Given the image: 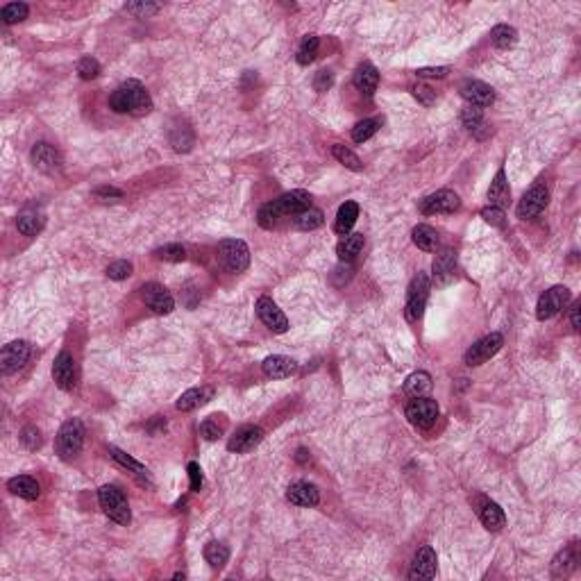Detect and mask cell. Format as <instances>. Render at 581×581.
I'll use <instances>...</instances> for the list:
<instances>
[{
	"mask_svg": "<svg viewBox=\"0 0 581 581\" xmlns=\"http://www.w3.org/2000/svg\"><path fill=\"white\" fill-rule=\"evenodd\" d=\"M311 207V195L307 191H289V193H284L280 195L277 200L273 202H268L264 204V207L259 209V225L264 227V230H273V227L280 223L282 218H293V216H298L302 209H307Z\"/></svg>",
	"mask_w": 581,
	"mask_h": 581,
	"instance_id": "1",
	"label": "cell"
},
{
	"mask_svg": "<svg viewBox=\"0 0 581 581\" xmlns=\"http://www.w3.org/2000/svg\"><path fill=\"white\" fill-rule=\"evenodd\" d=\"M109 107L116 114L145 116L152 109V98L138 80H127L109 96Z\"/></svg>",
	"mask_w": 581,
	"mask_h": 581,
	"instance_id": "2",
	"label": "cell"
},
{
	"mask_svg": "<svg viewBox=\"0 0 581 581\" xmlns=\"http://www.w3.org/2000/svg\"><path fill=\"white\" fill-rule=\"evenodd\" d=\"M82 445H84V424H82L80 418H69L60 427V431H57V438H55L57 454H60L64 461L75 459Z\"/></svg>",
	"mask_w": 581,
	"mask_h": 581,
	"instance_id": "3",
	"label": "cell"
},
{
	"mask_svg": "<svg viewBox=\"0 0 581 581\" xmlns=\"http://www.w3.org/2000/svg\"><path fill=\"white\" fill-rule=\"evenodd\" d=\"M98 502H100L102 511L107 513L109 520H114L116 525H129L132 511H129V504L118 486H111V484L102 486L98 490Z\"/></svg>",
	"mask_w": 581,
	"mask_h": 581,
	"instance_id": "4",
	"label": "cell"
},
{
	"mask_svg": "<svg viewBox=\"0 0 581 581\" xmlns=\"http://www.w3.org/2000/svg\"><path fill=\"white\" fill-rule=\"evenodd\" d=\"M427 298H429V277L427 273H418L409 284V293H406V305H404V316L409 323L420 321L424 314V307H427Z\"/></svg>",
	"mask_w": 581,
	"mask_h": 581,
	"instance_id": "5",
	"label": "cell"
},
{
	"mask_svg": "<svg viewBox=\"0 0 581 581\" xmlns=\"http://www.w3.org/2000/svg\"><path fill=\"white\" fill-rule=\"evenodd\" d=\"M218 257L232 273H243L250 266V248L241 239H225L218 243Z\"/></svg>",
	"mask_w": 581,
	"mask_h": 581,
	"instance_id": "6",
	"label": "cell"
},
{
	"mask_svg": "<svg viewBox=\"0 0 581 581\" xmlns=\"http://www.w3.org/2000/svg\"><path fill=\"white\" fill-rule=\"evenodd\" d=\"M570 302V289L568 286H552L545 293H541L536 305V318L538 321H550L561 309H566Z\"/></svg>",
	"mask_w": 581,
	"mask_h": 581,
	"instance_id": "7",
	"label": "cell"
},
{
	"mask_svg": "<svg viewBox=\"0 0 581 581\" xmlns=\"http://www.w3.org/2000/svg\"><path fill=\"white\" fill-rule=\"evenodd\" d=\"M502 346H504L502 334L493 332V334H488V337L479 339L477 343H472V346L465 350L463 361H465V366H481V364H486L490 357H495L497 352L502 350Z\"/></svg>",
	"mask_w": 581,
	"mask_h": 581,
	"instance_id": "8",
	"label": "cell"
},
{
	"mask_svg": "<svg viewBox=\"0 0 581 581\" xmlns=\"http://www.w3.org/2000/svg\"><path fill=\"white\" fill-rule=\"evenodd\" d=\"M406 418L413 427L418 429H429L433 427V422L438 418V404L431 397H413L406 404Z\"/></svg>",
	"mask_w": 581,
	"mask_h": 581,
	"instance_id": "9",
	"label": "cell"
},
{
	"mask_svg": "<svg viewBox=\"0 0 581 581\" xmlns=\"http://www.w3.org/2000/svg\"><path fill=\"white\" fill-rule=\"evenodd\" d=\"M53 379L62 391H75L78 379H80V370L73 355L69 352H60L53 364Z\"/></svg>",
	"mask_w": 581,
	"mask_h": 581,
	"instance_id": "10",
	"label": "cell"
},
{
	"mask_svg": "<svg viewBox=\"0 0 581 581\" xmlns=\"http://www.w3.org/2000/svg\"><path fill=\"white\" fill-rule=\"evenodd\" d=\"M547 202H550V191H547L545 184H536L531 186V189L522 195V200L518 202V218L522 220H531L536 216H541V211L547 207Z\"/></svg>",
	"mask_w": 581,
	"mask_h": 581,
	"instance_id": "11",
	"label": "cell"
},
{
	"mask_svg": "<svg viewBox=\"0 0 581 581\" xmlns=\"http://www.w3.org/2000/svg\"><path fill=\"white\" fill-rule=\"evenodd\" d=\"M459 209H461V198L449 189H440L420 200L422 214H454Z\"/></svg>",
	"mask_w": 581,
	"mask_h": 581,
	"instance_id": "12",
	"label": "cell"
},
{
	"mask_svg": "<svg viewBox=\"0 0 581 581\" xmlns=\"http://www.w3.org/2000/svg\"><path fill=\"white\" fill-rule=\"evenodd\" d=\"M30 352H32V348H30L28 341L7 343V346L3 348V352H0V370H3L5 375H12L16 370H21V368L28 364Z\"/></svg>",
	"mask_w": 581,
	"mask_h": 581,
	"instance_id": "13",
	"label": "cell"
},
{
	"mask_svg": "<svg viewBox=\"0 0 581 581\" xmlns=\"http://www.w3.org/2000/svg\"><path fill=\"white\" fill-rule=\"evenodd\" d=\"M30 157H32V163H35V168L46 175H57V173H62V168H64L62 154L46 141L37 143L35 148H32Z\"/></svg>",
	"mask_w": 581,
	"mask_h": 581,
	"instance_id": "14",
	"label": "cell"
},
{
	"mask_svg": "<svg viewBox=\"0 0 581 581\" xmlns=\"http://www.w3.org/2000/svg\"><path fill=\"white\" fill-rule=\"evenodd\" d=\"M141 298L145 302V307L152 309L154 314H170V311L175 309V300L173 296L168 293V289H163L161 284L157 282H148V284H143V289H141Z\"/></svg>",
	"mask_w": 581,
	"mask_h": 581,
	"instance_id": "15",
	"label": "cell"
},
{
	"mask_svg": "<svg viewBox=\"0 0 581 581\" xmlns=\"http://www.w3.org/2000/svg\"><path fill=\"white\" fill-rule=\"evenodd\" d=\"M257 316H259V321L275 334H284L289 330V318L284 316V311L277 307L271 298L264 296L257 300Z\"/></svg>",
	"mask_w": 581,
	"mask_h": 581,
	"instance_id": "16",
	"label": "cell"
},
{
	"mask_svg": "<svg viewBox=\"0 0 581 581\" xmlns=\"http://www.w3.org/2000/svg\"><path fill=\"white\" fill-rule=\"evenodd\" d=\"M461 96L468 105H474V107H490L495 102V91L493 87H488L486 82L479 80H465L461 84Z\"/></svg>",
	"mask_w": 581,
	"mask_h": 581,
	"instance_id": "17",
	"label": "cell"
},
{
	"mask_svg": "<svg viewBox=\"0 0 581 581\" xmlns=\"http://www.w3.org/2000/svg\"><path fill=\"white\" fill-rule=\"evenodd\" d=\"M436 577V552L429 545L420 547L413 556L411 570H409V579H433Z\"/></svg>",
	"mask_w": 581,
	"mask_h": 581,
	"instance_id": "18",
	"label": "cell"
},
{
	"mask_svg": "<svg viewBox=\"0 0 581 581\" xmlns=\"http://www.w3.org/2000/svg\"><path fill=\"white\" fill-rule=\"evenodd\" d=\"M477 513H479V520L481 525H484L488 531H500L506 525V515L500 509V504L488 500V497H477Z\"/></svg>",
	"mask_w": 581,
	"mask_h": 581,
	"instance_id": "19",
	"label": "cell"
},
{
	"mask_svg": "<svg viewBox=\"0 0 581 581\" xmlns=\"http://www.w3.org/2000/svg\"><path fill=\"white\" fill-rule=\"evenodd\" d=\"M261 438H264V431H261L259 427H255V424H248V427H241L230 438L227 449H230V452H236V454L252 452V449L261 443Z\"/></svg>",
	"mask_w": 581,
	"mask_h": 581,
	"instance_id": "20",
	"label": "cell"
},
{
	"mask_svg": "<svg viewBox=\"0 0 581 581\" xmlns=\"http://www.w3.org/2000/svg\"><path fill=\"white\" fill-rule=\"evenodd\" d=\"M261 370H264L266 377H271V379H286V377H291V375H296L298 361L291 357H284V355H273V357L264 359Z\"/></svg>",
	"mask_w": 581,
	"mask_h": 581,
	"instance_id": "21",
	"label": "cell"
},
{
	"mask_svg": "<svg viewBox=\"0 0 581 581\" xmlns=\"http://www.w3.org/2000/svg\"><path fill=\"white\" fill-rule=\"evenodd\" d=\"M286 500L296 506L309 509V506H316L321 502V490H318V486L309 484V481H296V484H291L289 490H286Z\"/></svg>",
	"mask_w": 581,
	"mask_h": 581,
	"instance_id": "22",
	"label": "cell"
},
{
	"mask_svg": "<svg viewBox=\"0 0 581 581\" xmlns=\"http://www.w3.org/2000/svg\"><path fill=\"white\" fill-rule=\"evenodd\" d=\"M352 82H355V87H357L364 96H373L375 91H377L379 73H377V69H375L370 62H364V64H359V66H357Z\"/></svg>",
	"mask_w": 581,
	"mask_h": 581,
	"instance_id": "23",
	"label": "cell"
},
{
	"mask_svg": "<svg viewBox=\"0 0 581 581\" xmlns=\"http://www.w3.org/2000/svg\"><path fill=\"white\" fill-rule=\"evenodd\" d=\"M509 195H511L509 179H506V170H504V166H502V168L495 173L493 182H490V189H488V204H490V207H500V209H504L506 204H509Z\"/></svg>",
	"mask_w": 581,
	"mask_h": 581,
	"instance_id": "24",
	"label": "cell"
},
{
	"mask_svg": "<svg viewBox=\"0 0 581 581\" xmlns=\"http://www.w3.org/2000/svg\"><path fill=\"white\" fill-rule=\"evenodd\" d=\"M211 397H214V388H211V386L189 388L186 393H182V395H179V400H177L175 406L179 409V411H193V409L207 404Z\"/></svg>",
	"mask_w": 581,
	"mask_h": 581,
	"instance_id": "25",
	"label": "cell"
},
{
	"mask_svg": "<svg viewBox=\"0 0 581 581\" xmlns=\"http://www.w3.org/2000/svg\"><path fill=\"white\" fill-rule=\"evenodd\" d=\"M359 218V204L357 202H343L339 207V214H337V223H334V232L341 234V236H348L352 232V227H355Z\"/></svg>",
	"mask_w": 581,
	"mask_h": 581,
	"instance_id": "26",
	"label": "cell"
},
{
	"mask_svg": "<svg viewBox=\"0 0 581 581\" xmlns=\"http://www.w3.org/2000/svg\"><path fill=\"white\" fill-rule=\"evenodd\" d=\"M7 488H10V493L19 495V497H23V500H28V502L37 500L39 493H41L39 481L32 479V477H28V474H21V477H12L10 481H7Z\"/></svg>",
	"mask_w": 581,
	"mask_h": 581,
	"instance_id": "27",
	"label": "cell"
},
{
	"mask_svg": "<svg viewBox=\"0 0 581 581\" xmlns=\"http://www.w3.org/2000/svg\"><path fill=\"white\" fill-rule=\"evenodd\" d=\"M44 225H46V218L41 211L37 209H23L19 218H16V227H19V232L21 234H26V236H35L39 234L41 230H44Z\"/></svg>",
	"mask_w": 581,
	"mask_h": 581,
	"instance_id": "28",
	"label": "cell"
},
{
	"mask_svg": "<svg viewBox=\"0 0 581 581\" xmlns=\"http://www.w3.org/2000/svg\"><path fill=\"white\" fill-rule=\"evenodd\" d=\"M433 277H436L438 282H449V277L454 275V268H456V257L452 250H440L436 259H433Z\"/></svg>",
	"mask_w": 581,
	"mask_h": 581,
	"instance_id": "29",
	"label": "cell"
},
{
	"mask_svg": "<svg viewBox=\"0 0 581 581\" xmlns=\"http://www.w3.org/2000/svg\"><path fill=\"white\" fill-rule=\"evenodd\" d=\"M293 225L302 232L318 230V227L325 225V214L316 207H307V209H302L298 216H293Z\"/></svg>",
	"mask_w": 581,
	"mask_h": 581,
	"instance_id": "30",
	"label": "cell"
},
{
	"mask_svg": "<svg viewBox=\"0 0 581 581\" xmlns=\"http://www.w3.org/2000/svg\"><path fill=\"white\" fill-rule=\"evenodd\" d=\"M429 391H431V377H429V373H424V370L409 375L404 382V393L409 397H424Z\"/></svg>",
	"mask_w": 581,
	"mask_h": 581,
	"instance_id": "31",
	"label": "cell"
},
{
	"mask_svg": "<svg viewBox=\"0 0 581 581\" xmlns=\"http://www.w3.org/2000/svg\"><path fill=\"white\" fill-rule=\"evenodd\" d=\"M577 561H579L577 547H568V550L559 552V554L554 556V561H552V575H554V577H566V575H570V572L577 568Z\"/></svg>",
	"mask_w": 581,
	"mask_h": 581,
	"instance_id": "32",
	"label": "cell"
},
{
	"mask_svg": "<svg viewBox=\"0 0 581 581\" xmlns=\"http://www.w3.org/2000/svg\"><path fill=\"white\" fill-rule=\"evenodd\" d=\"M413 243L424 252H436L438 248V232L429 225H418L413 230Z\"/></svg>",
	"mask_w": 581,
	"mask_h": 581,
	"instance_id": "33",
	"label": "cell"
},
{
	"mask_svg": "<svg viewBox=\"0 0 581 581\" xmlns=\"http://www.w3.org/2000/svg\"><path fill=\"white\" fill-rule=\"evenodd\" d=\"M361 250H364V234H348V236H343V241L339 243V248H337L341 261H352Z\"/></svg>",
	"mask_w": 581,
	"mask_h": 581,
	"instance_id": "34",
	"label": "cell"
},
{
	"mask_svg": "<svg viewBox=\"0 0 581 581\" xmlns=\"http://www.w3.org/2000/svg\"><path fill=\"white\" fill-rule=\"evenodd\" d=\"M109 454H111V459L120 463L123 468H127V470H132L134 474H138V477H145L148 479V468H145L143 463H138L134 456H129L127 452H123V449H118L116 445H109Z\"/></svg>",
	"mask_w": 581,
	"mask_h": 581,
	"instance_id": "35",
	"label": "cell"
},
{
	"mask_svg": "<svg viewBox=\"0 0 581 581\" xmlns=\"http://www.w3.org/2000/svg\"><path fill=\"white\" fill-rule=\"evenodd\" d=\"M490 41H493L495 48L500 51H506V48H513L515 41H518V32L511 26H495L490 30Z\"/></svg>",
	"mask_w": 581,
	"mask_h": 581,
	"instance_id": "36",
	"label": "cell"
},
{
	"mask_svg": "<svg viewBox=\"0 0 581 581\" xmlns=\"http://www.w3.org/2000/svg\"><path fill=\"white\" fill-rule=\"evenodd\" d=\"M382 125L379 118H366V120H359L355 127H352V141L355 143H366L368 138H373L377 134V129Z\"/></svg>",
	"mask_w": 581,
	"mask_h": 581,
	"instance_id": "37",
	"label": "cell"
},
{
	"mask_svg": "<svg viewBox=\"0 0 581 581\" xmlns=\"http://www.w3.org/2000/svg\"><path fill=\"white\" fill-rule=\"evenodd\" d=\"M227 559H230V550H227V545L209 543L207 547H204V561H207L211 568L220 570L227 563Z\"/></svg>",
	"mask_w": 581,
	"mask_h": 581,
	"instance_id": "38",
	"label": "cell"
},
{
	"mask_svg": "<svg viewBox=\"0 0 581 581\" xmlns=\"http://www.w3.org/2000/svg\"><path fill=\"white\" fill-rule=\"evenodd\" d=\"M318 46H321V39H318L316 35H307L305 39H302V44L298 48V55H296L298 64L307 66V64L314 62L316 55H318Z\"/></svg>",
	"mask_w": 581,
	"mask_h": 581,
	"instance_id": "39",
	"label": "cell"
},
{
	"mask_svg": "<svg viewBox=\"0 0 581 581\" xmlns=\"http://www.w3.org/2000/svg\"><path fill=\"white\" fill-rule=\"evenodd\" d=\"M170 145L177 150V152H186V150H191V145H193V132H191V127H186V125H177L170 129Z\"/></svg>",
	"mask_w": 581,
	"mask_h": 581,
	"instance_id": "40",
	"label": "cell"
},
{
	"mask_svg": "<svg viewBox=\"0 0 581 581\" xmlns=\"http://www.w3.org/2000/svg\"><path fill=\"white\" fill-rule=\"evenodd\" d=\"M332 154H334V159H337L339 163H343V166L350 168V170H361V168H364L361 159H359L357 154L352 152L350 148H346V145L337 143V145L332 148Z\"/></svg>",
	"mask_w": 581,
	"mask_h": 581,
	"instance_id": "41",
	"label": "cell"
},
{
	"mask_svg": "<svg viewBox=\"0 0 581 581\" xmlns=\"http://www.w3.org/2000/svg\"><path fill=\"white\" fill-rule=\"evenodd\" d=\"M28 14H30V7L26 3H10V5L3 7V12H0V16H3V23H7V26L26 21Z\"/></svg>",
	"mask_w": 581,
	"mask_h": 581,
	"instance_id": "42",
	"label": "cell"
},
{
	"mask_svg": "<svg viewBox=\"0 0 581 581\" xmlns=\"http://www.w3.org/2000/svg\"><path fill=\"white\" fill-rule=\"evenodd\" d=\"M152 255H154V259H161V261H184L186 250H184V245L170 243V245H163V248H157Z\"/></svg>",
	"mask_w": 581,
	"mask_h": 581,
	"instance_id": "43",
	"label": "cell"
},
{
	"mask_svg": "<svg viewBox=\"0 0 581 581\" xmlns=\"http://www.w3.org/2000/svg\"><path fill=\"white\" fill-rule=\"evenodd\" d=\"M461 123L470 129V132H474V129H479L484 125V114H481L479 107H474V105H465L461 111Z\"/></svg>",
	"mask_w": 581,
	"mask_h": 581,
	"instance_id": "44",
	"label": "cell"
},
{
	"mask_svg": "<svg viewBox=\"0 0 581 581\" xmlns=\"http://www.w3.org/2000/svg\"><path fill=\"white\" fill-rule=\"evenodd\" d=\"M78 75L82 80H93L100 75V64L93 57H82L80 64H78Z\"/></svg>",
	"mask_w": 581,
	"mask_h": 581,
	"instance_id": "45",
	"label": "cell"
},
{
	"mask_svg": "<svg viewBox=\"0 0 581 581\" xmlns=\"http://www.w3.org/2000/svg\"><path fill=\"white\" fill-rule=\"evenodd\" d=\"M132 271H134V266L129 264V261L120 259V261H114V264L107 268V277H109V280L120 282V280H127V277L132 275Z\"/></svg>",
	"mask_w": 581,
	"mask_h": 581,
	"instance_id": "46",
	"label": "cell"
},
{
	"mask_svg": "<svg viewBox=\"0 0 581 581\" xmlns=\"http://www.w3.org/2000/svg\"><path fill=\"white\" fill-rule=\"evenodd\" d=\"M481 218L486 220L488 225H493V227H502L506 225V216H504V209H500V207H488L486 209H481Z\"/></svg>",
	"mask_w": 581,
	"mask_h": 581,
	"instance_id": "47",
	"label": "cell"
},
{
	"mask_svg": "<svg viewBox=\"0 0 581 581\" xmlns=\"http://www.w3.org/2000/svg\"><path fill=\"white\" fill-rule=\"evenodd\" d=\"M125 10L127 12H132V14H136V16H152V14H157L159 10H161V5H154V3H129V5H125Z\"/></svg>",
	"mask_w": 581,
	"mask_h": 581,
	"instance_id": "48",
	"label": "cell"
},
{
	"mask_svg": "<svg viewBox=\"0 0 581 581\" xmlns=\"http://www.w3.org/2000/svg\"><path fill=\"white\" fill-rule=\"evenodd\" d=\"M200 433H202L204 440H218L220 436H223V427H220L216 420H204L200 424Z\"/></svg>",
	"mask_w": 581,
	"mask_h": 581,
	"instance_id": "49",
	"label": "cell"
},
{
	"mask_svg": "<svg viewBox=\"0 0 581 581\" xmlns=\"http://www.w3.org/2000/svg\"><path fill=\"white\" fill-rule=\"evenodd\" d=\"M21 440L28 449H39L41 447V431L37 427H26L21 431Z\"/></svg>",
	"mask_w": 581,
	"mask_h": 581,
	"instance_id": "50",
	"label": "cell"
},
{
	"mask_svg": "<svg viewBox=\"0 0 581 581\" xmlns=\"http://www.w3.org/2000/svg\"><path fill=\"white\" fill-rule=\"evenodd\" d=\"M411 91L424 105V107H429V105H433V100H436V91H431L427 84H415Z\"/></svg>",
	"mask_w": 581,
	"mask_h": 581,
	"instance_id": "51",
	"label": "cell"
},
{
	"mask_svg": "<svg viewBox=\"0 0 581 581\" xmlns=\"http://www.w3.org/2000/svg\"><path fill=\"white\" fill-rule=\"evenodd\" d=\"M334 84V75L330 71H318L316 73V80H314V89L316 91H327V89H330Z\"/></svg>",
	"mask_w": 581,
	"mask_h": 581,
	"instance_id": "52",
	"label": "cell"
},
{
	"mask_svg": "<svg viewBox=\"0 0 581 581\" xmlns=\"http://www.w3.org/2000/svg\"><path fill=\"white\" fill-rule=\"evenodd\" d=\"M447 73H449V66H436V69H418L415 71V75L418 78H431V80H443L447 78Z\"/></svg>",
	"mask_w": 581,
	"mask_h": 581,
	"instance_id": "53",
	"label": "cell"
},
{
	"mask_svg": "<svg viewBox=\"0 0 581 581\" xmlns=\"http://www.w3.org/2000/svg\"><path fill=\"white\" fill-rule=\"evenodd\" d=\"M186 470H189V479H191V490H195V493H198V490L202 488V470H200V465L198 463H189L186 465Z\"/></svg>",
	"mask_w": 581,
	"mask_h": 581,
	"instance_id": "54",
	"label": "cell"
},
{
	"mask_svg": "<svg viewBox=\"0 0 581 581\" xmlns=\"http://www.w3.org/2000/svg\"><path fill=\"white\" fill-rule=\"evenodd\" d=\"M579 309H581V302H575L572 309H570V323H572L575 330H579V327H581V323H579Z\"/></svg>",
	"mask_w": 581,
	"mask_h": 581,
	"instance_id": "55",
	"label": "cell"
},
{
	"mask_svg": "<svg viewBox=\"0 0 581 581\" xmlns=\"http://www.w3.org/2000/svg\"><path fill=\"white\" fill-rule=\"evenodd\" d=\"M96 195H107V198H111V195H114V198H120L123 193L118 189H98Z\"/></svg>",
	"mask_w": 581,
	"mask_h": 581,
	"instance_id": "56",
	"label": "cell"
},
{
	"mask_svg": "<svg viewBox=\"0 0 581 581\" xmlns=\"http://www.w3.org/2000/svg\"><path fill=\"white\" fill-rule=\"evenodd\" d=\"M298 461H302V463L307 461V449H298Z\"/></svg>",
	"mask_w": 581,
	"mask_h": 581,
	"instance_id": "57",
	"label": "cell"
}]
</instances>
